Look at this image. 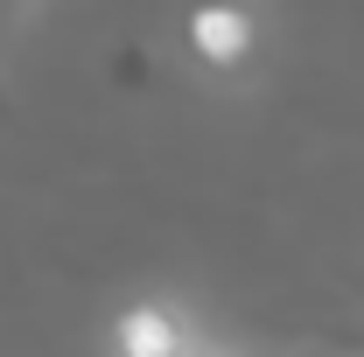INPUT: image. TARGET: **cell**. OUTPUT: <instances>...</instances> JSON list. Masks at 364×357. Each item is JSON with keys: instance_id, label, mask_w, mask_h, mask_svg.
<instances>
[{"instance_id": "6da1fadb", "label": "cell", "mask_w": 364, "mask_h": 357, "mask_svg": "<svg viewBox=\"0 0 364 357\" xmlns=\"http://www.w3.org/2000/svg\"><path fill=\"white\" fill-rule=\"evenodd\" d=\"M252 49H259V21H252L238 0H203V7L189 14V56H196V63L238 70V63H252Z\"/></svg>"}, {"instance_id": "7a4b0ae2", "label": "cell", "mask_w": 364, "mask_h": 357, "mask_svg": "<svg viewBox=\"0 0 364 357\" xmlns=\"http://www.w3.org/2000/svg\"><path fill=\"white\" fill-rule=\"evenodd\" d=\"M112 351L119 357H189V329H182L176 309L161 302H134L112 329Z\"/></svg>"}]
</instances>
